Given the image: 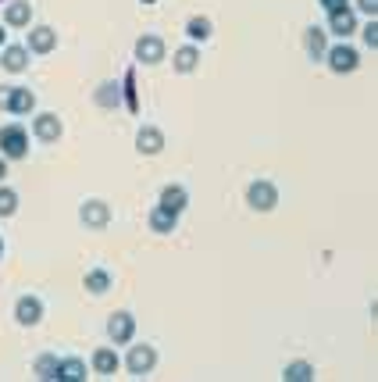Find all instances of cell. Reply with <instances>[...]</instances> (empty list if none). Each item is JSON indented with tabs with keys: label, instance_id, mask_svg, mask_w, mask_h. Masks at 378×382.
Segmentation results:
<instances>
[{
	"label": "cell",
	"instance_id": "obj_1",
	"mask_svg": "<svg viewBox=\"0 0 378 382\" xmlns=\"http://www.w3.org/2000/svg\"><path fill=\"white\" fill-rule=\"evenodd\" d=\"M0 154L11 157V161L29 154V136H25L22 125H4V129H0Z\"/></svg>",
	"mask_w": 378,
	"mask_h": 382
},
{
	"label": "cell",
	"instance_id": "obj_2",
	"mask_svg": "<svg viewBox=\"0 0 378 382\" xmlns=\"http://www.w3.org/2000/svg\"><path fill=\"white\" fill-rule=\"evenodd\" d=\"M246 200H250V207H253V211H272V207L279 204V190H275L272 183L257 179V183L246 190Z\"/></svg>",
	"mask_w": 378,
	"mask_h": 382
},
{
	"label": "cell",
	"instance_id": "obj_3",
	"mask_svg": "<svg viewBox=\"0 0 378 382\" xmlns=\"http://www.w3.org/2000/svg\"><path fill=\"white\" fill-rule=\"evenodd\" d=\"M107 336H111L115 343H129L136 336V318L129 311H118L111 314V321H107Z\"/></svg>",
	"mask_w": 378,
	"mask_h": 382
},
{
	"label": "cell",
	"instance_id": "obj_4",
	"mask_svg": "<svg viewBox=\"0 0 378 382\" xmlns=\"http://www.w3.org/2000/svg\"><path fill=\"white\" fill-rule=\"evenodd\" d=\"M136 58H139L143 65L165 61V39H160V36H139V39H136Z\"/></svg>",
	"mask_w": 378,
	"mask_h": 382
},
{
	"label": "cell",
	"instance_id": "obj_5",
	"mask_svg": "<svg viewBox=\"0 0 378 382\" xmlns=\"http://www.w3.org/2000/svg\"><path fill=\"white\" fill-rule=\"evenodd\" d=\"M79 218H82L89 229H103L107 222H111V207H107L103 200H86L82 211H79Z\"/></svg>",
	"mask_w": 378,
	"mask_h": 382
},
{
	"label": "cell",
	"instance_id": "obj_6",
	"mask_svg": "<svg viewBox=\"0 0 378 382\" xmlns=\"http://www.w3.org/2000/svg\"><path fill=\"white\" fill-rule=\"evenodd\" d=\"M357 65H360V61H357V50H353V47L339 43V47H332V50H329V68H332V72H339V75H343V72H353Z\"/></svg>",
	"mask_w": 378,
	"mask_h": 382
},
{
	"label": "cell",
	"instance_id": "obj_7",
	"mask_svg": "<svg viewBox=\"0 0 378 382\" xmlns=\"http://www.w3.org/2000/svg\"><path fill=\"white\" fill-rule=\"evenodd\" d=\"M32 133H36V140H43V143H53V140H58L61 136V118L58 115H36L32 118Z\"/></svg>",
	"mask_w": 378,
	"mask_h": 382
},
{
	"label": "cell",
	"instance_id": "obj_8",
	"mask_svg": "<svg viewBox=\"0 0 378 382\" xmlns=\"http://www.w3.org/2000/svg\"><path fill=\"white\" fill-rule=\"evenodd\" d=\"M153 364H157V350L153 347H132V354H129V371L132 375H146Z\"/></svg>",
	"mask_w": 378,
	"mask_h": 382
},
{
	"label": "cell",
	"instance_id": "obj_9",
	"mask_svg": "<svg viewBox=\"0 0 378 382\" xmlns=\"http://www.w3.org/2000/svg\"><path fill=\"white\" fill-rule=\"evenodd\" d=\"M53 47H58V32H53L50 25H36V29L29 32V50H36V54H50Z\"/></svg>",
	"mask_w": 378,
	"mask_h": 382
},
{
	"label": "cell",
	"instance_id": "obj_10",
	"mask_svg": "<svg viewBox=\"0 0 378 382\" xmlns=\"http://www.w3.org/2000/svg\"><path fill=\"white\" fill-rule=\"evenodd\" d=\"M175 226H179V214H175V211L160 207V204L150 211V229H153V233H175Z\"/></svg>",
	"mask_w": 378,
	"mask_h": 382
},
{
	"label": "cell",
	"instance_id": "obj_11",
	"mask_svg": "<svg viewBox=\"0 0 378 382\" xmlns=\"http://www.w3.org/2000/svg\"><path fill=\"white\" fill-rule=\"evenodd\" d=\"M29 18H32V4H29V0H11V4L4 8V22L15 25V29L29 25Z\"/></svg>",
	"mask_w": 378,
	"mask_h": 382
},
{
	"label": "cell",
	"instance_id": "obj_12",
	"mask_svg": "<svg viewBox=\"0 0 378 382\" xmlns=\"http://www.w3.org/2000/svg\"><path fill=\"white\" fill-rule=\"evenodd\" d=\"M15 318H18L22 325H36V321L43 318V304H39L36 297H22V300L15 304Z\"/></svg>",
	"mask_w": 378,
	"mask_h": 382
},
{
	"label": "cell",
	"instance_id": "obj_13",
	"mask_svg": "<svg viewBox=\"0 0 378 382\" xmlns=\"http://www.w3.org/2000/svg\"><path fill=\"white\" fill-rule=\"evenodd\" d=\"M189 204V193L182 190V186H165V190H160V207H168V211H182Z\"/></svg>",
	"mask_w": 378,
	"mask_h": 382
},
{
	"label": "cell",
	"instance_id": "obj_14",
	"mask_svg": "<svg viewBox=\"0 0 378 382\" xmlns=\"http://www.w3.org/2000/svg\"><path fill=\"white\" fill-rule=\"evenodd\" d=\"M32 107H36V97H32L29 90L15 86V90H11V104H8V111H11V115H29Z\"/></svg>",
	"mask_w": 378,
	"mask_h": 382
},
{
	"label": "cell",
	"instance_id": "obj_15",
	"mask_svg": "<svg viewBox=\"0 0 378 382\" xmlns=\"http://www.w3.org/2000/svg\"><path fill=\"white\" fill-rule=\"evenodd\" d=\"M0 65H4L8 72H22L29 65V50L25 47H8L4 54H0Z\"/></svg>",
	"mask_w": 378,
	"mask_h": 382
},
{
	"label": "cell",
	"instance_id": "obj_16",
	"mask_svg": "<svg viewBox=\"0 0 378 382\" xmlns=\"http://www.w3.org/2000/svg\"><path fill=\"white\" fill-rule=\"evenodd\" d=\"M329 25H332V32L350 36V32L357 29V18H353V11H350V8H343V11H329Z\"/></svg>",
	"mask_w": 378,
	"mask_h": 382
},
{
	"label": "cell",
	"instance_id": "obj_17",
	"mask_svg": "<svg viewBox=\"0 0 378 382\" xmlns=\"http://www.w3.org/2000/svg\"><path fill=\"white\" fill-rule=\"evenodd\" d=\"M136 147H139V154H160V147H165V136H160L157 129H139Z\"/></svg>",
	"mask_w": 378,
	"mask_h": 382
},
{
	"label": "cell",
	"instance_id": "obj_18",
	"mask_svg": "<svg viewBox=\"0 0 378 382\" xmlns=\"http://www.w3.org/2000/svg\"><path fill=\"white\" fill-rule=\"evenodd\" d=\"M118 364H122V361H118V354H115V350H107V347L93 354V368H96L100 375H115V371H118Z\"/></svg>",
	"mask_w": 378,
	"mask_h": 382
},
{
	"label": "cell",
	"instance_id": "obj_19",
	"mask_svg": "<svg viewBox=\"0 0 378 382\" xmlns=\"http://www.w3.org/2000/svg\"><path fill=\"white\" fill-rule=\"evenodd\" d=\"M175 72H193L196 65H200V50L196 47H182V50H175Z\"/></svg>",
	"mask_w": 378,
	"mask_h": 382
},
{
	"label": "cell",
	"instance_id": "obj_20",
	"mask_svg": "<svg viewBox=\"0 0 378 382\" xmlns=\"http://www.w3.org/2000/svg\"><path fill=\"white\" fill-rule=\"evenodd\" d=\"M36 375H39V378H50V382H58V375H61V361L53 357V354H43V357L36 361Z\"/></svg>",
	"mask_w": 378,
	"mask_h": 382
},
{
	"label": "cell",
	"instance_id": "obj_21",
	"mask_svg": "<svg viewBox=\"0 0 378 382\" xmlns=\"http://www.w3.org/2000/svg\"><path fill=\"white\" fill-rule=\"evenodd\" d=\"M282 378H286V382H310V378H314V368H310L307 361H293V364H286Z\"/></svg>",
	"mask_w": 378,
	"mask_h": 382
},
{
	"label": "cell",
	"instance_id": "obj_22",
	"mask_svg": "<svg viewBox=\"0 0 378 382\" xmlns=\"http://www.w3.org/2000/svg\"><path fill=\"white\" fill-rule=\"evenodd\" d=\"M307 50H310V58H314V61L325 58V32H321L317 25L307 29Z\"/></svg>",
	"mask_w": 378,
	"mask_h": 382
},
{
	"label": "cell",
	"instance_id": "obj_23",
	"mask_svg": "<svg viewBox=\"0 0 378 382\" xmlns=\"http://www.w3.org/2000/svg\"><path fill=\"white\" fill-rule=\"evenodd\" d=\"M82 378H86V364L82 361H61L58 382H82Z\"/></svg>",
	"mask_w": 378,
	"mask_h": 382
},
{
	"label": "cell",
	"instance_id": "obj_24",
	"mask_svg": "<svg viewBox=\"0 0 378 382\" xmlns=\"http://www.w3.org/2000/svg\"><path fill=\"white\" fill-rule=\"evenodd\" d=\"M86 290L89 293H107V290H111V276H107V271H89V276H86Z\"/></svg>",
	"mask_w": 378,
	"mask_h": 382
},
{
	"label": "cell",
	"instance_id": "obj_25",
	"mask_svg": "<svg viewBox=\"0 0 378 382\" xmlns=\"http://www.w3.org/2000/svg\"><path fill=\"white\" fill-rule=\"evenodd\" d=\"M186 36L189 39H210V22L207 18H189V25H186Z\"/></svg>",
	"mask_w": 378,
	"mask_h": 382
},
{
	"label": "cell",
	"instance_id": "obj_26",
	"mask_svg": "<svg viewBox=\"0 0 378 382\" xmlns=\"http://www.w3.org/2000/svg\"><path fill=\"white\" fill-rule=\"evenodd\" d=\"M18 211V193L15 190H0V218H8Z\"/></svg>",
	"mask_w": 378,
	"mask_h": 382
},
{
	"label": "cell",
	"instance_id": "obj_27",
	"mask_svg": "<svg viewBox=\"0 0 378 382\" xmlns=\"http://www.w3.org/2000/svg\"><path fill=\"white\" fill-rule=\"evenodd\" d=\"M96 100H100L103 107H111V104H118V86H111V82H107V86H100Z\"/></svg>",
	"mask_w": 378,
	"mask_h": 382
},
{
	"label": "cell",
	"instance_id": "obj_28",
	"mask_svg": "<svg viewBox=\"0 0 378 382\" xmlns=\"http://www.w3.org/2000/svg\"><path fill=\"white\" fill-rule=\"evenodd\" d=\"M364 43H367V47H371V50H374V47H378V22H374V18H371V22H367V25H364Z\"/></svg>",
	"mask_w": 378,
	"mask_h": 382
},
{
	"label": "cell",
	"instance_id": "obj_29",
	"mask_svg": "<svg viewBox=\"0 0 378 382\" xmlns=\"http://www.w3.org/2000/svg\"><path fill=\"white\" fill-rule=\"evenodd\" d=\"M325 11H343V8H350V0H317Z\"/></svg>",
	"mask_w": 378,
	"mask_h": 382
},
{
	"label": "cell",
	"instance_id": "obj_30",
	"mask_svg": "<svg viewBox=\"0 0 378 382\" xmlns=\"http://www.w3.org/2000/svg\"><path fill=\"white\" fill-rule=\"evenodd\" d=\"M11 90H15V86H0V111H8V104H11Z\"/></svg>",
	"mask_w": 378,
	"mask_h": 382
},
{
	"label": "cell",
	"instance_id": "obj_31",
	"mask_svg": "<svg viewBox=\"0 0 378 382\" xmlns=\"http://www.w3.org/2000/svg\"><path fill=\"white\" fill-rule=\"evenodd\" d=\"M357 4H360V11H367V15L374 18V11H378V0H357Z\"/></svg>",
	"mask_w": 378,
	"mask_h": 382
},
{
	"label": "cell",
	"instance_id": "obj_32",
	"mask_svg": "<svg viewBox=\"0 0 378 382\" xmlns=\"http://www.w3.org/2000/svg\"><path fill=\"white\" fill-rule=\"evenodd\" d=\"M8 175V165H4V161H0V179H4Z\"/></svg>",
	"mask_w": 378,
	"mask_h": 382
},
{
	"label": "cell",
	"instance_id": "obj_33",
	"mask_svg": "<svg viewBox=\"0 0 378 382\" xmlns=\"http://www.w3.org/2000/svg\"><path fill=\"white\" fill-rule=\"evenodd\" d=\"M0 43H4V29H0Z\"/></svg>",
	"mask_w": 378,
	"mask_h": 382
},
{
	"label": "cell",
	"instance_id": "obj_34",
	"mask_svg": "<svg viewBox=\"0 0 378 382\" xmlns=\"http://www.w3.org/2000/svg\"><path fill=\"white\" fill-rule=\"evenodd\" d=\"M0 254H4V243H0Z\"/></svg>",
	"mask_w": 378,
	"mask_h": 382
},
{
	"label": "cell",
	"instance_id": "obj_35",
	"mask_svg": "<svg viewBox=\"0 0 378 382\" xmlns=\"http://www.w3.org/2000/svg\"><path fill=\"white\" fill-rule=\"evenodd\" d=\"M146 4H153V0H146Z\"/></svg>",
	"mask_w": 378,
	"mask_h": 382
}]
</instances>
